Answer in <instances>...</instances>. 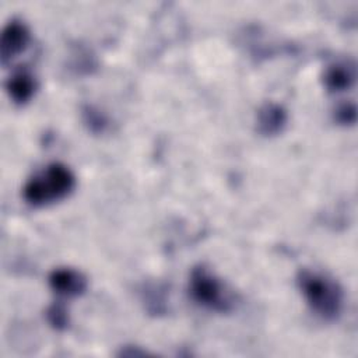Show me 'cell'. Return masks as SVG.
I'll list each match as a JSON object with an SVG mask.
<instances>
[{"instance_id": "ba28073f", "label": "cell", "mask_w": 358, "mask_h": 358, "mask_svg": "<svg viewBox=\"0 0 358 358\" xmlns=\"http://www.w3.org/2000/svg\"><path fill=\"white\" fill-rule=\"evenodd\" d=\"M355 80V69L348 63H336L324 71V87L330 92H340L348 90Z\"/></svg>"}, {"instance_id": "30bf717a", "label": "cell", "mask_w": 358, "mask_h": 358, "mask_svg": "<svg viewBox=\"0 0 358 358\" xmlns=\"http://www.w3.org/2000/svg\"><path fill=\"white\" fill-rule=\"evenodd\" d=\"M84 119L92 131H103V129L108 124L105 116L99 110H95L91 106H87L84 109Z\"/></svg>"}, {"instance_id": "5b68a950", "label": "cell", "mask_w": 358, "mask_h": 358, "mask_svg": "<svg viewBox=\"0 0 358 358\" xmlns=\"http://www.w3.org/2000/svg\"><path fill=\"white\" fill-rule=\"evenodd\" d=\"M50 288L62 296H78L87 289V278L73 268H56L49 275Z\"/></svg>"}, {"instance_id": "3957f363", "label": "cell", "mask_w": 358, "mask_h": 358, "mask_svg": "<svg viewBox=\"0 0 358 358\" xmlns=\"http://www.w3.org/2000/svg\"><path fill=\"white\" fill-rule=\"evenodd\" d=\"M189 289L192 298L210 310L227 313L234 308V301L224 284L204 266L192 270Z\"/></svg>"}, {"instance_id": "8fae6325", "label": "cell", "mask_w": 358, "mask_h": 358, "mask_svg": "<svg viewBox=\"0 0 358 358\" xmlns=\"http://www.w3.org/2000/svg\"><path fill=\"white\" fill-rule=\"evenodd\" d=\"M355 105L354 103H343L336 109V119L343 124H351L355 122Z\"/></svg>"}, {"instance_id": "277c9868", "label": "cell", "mask_w": 358, "mask_h": 358, "mask_svg": "<svg viewBox=\"0 0 358 358\" xmlns=\"http://www.w3.org/2000/svg\"><path fill=\"white\" fill-rule=\"evenodd\" d=\"M28 42H29V31L25 27V24L17 20L10 21L4 27L1 34V42H0L1 62L6 63L7 60L24 52Z\"/></svg>"}, {"instance_id": "52a82bcc", "label": "cell", "mask_w": 358, "mask_h": 358, "mask_svg": "<svg viewBox=\"0 0 358 358\" xmlns=\"http://www.w3.org/2000/svg\"><path fill=\"white\" fill-rule=\"evenodd\" d=\"M287 123V112L275 103H266L257 112V130L264 136L282 131Z\"/></svg>"}, {"instance_id": "6da1fadb", "label": "cell", "mask_w": 358, "mask_h": 358, "mask_svg": "<svg viewBox=\"0 0 358 358\" xmlns=\"http://www.w3.org/2000/svg\"><path fill=\"white\" fill-rule=\"evenodd\" d=\"M74 186L73 172L66 165L53 162L25 183L22 194L28 204L42 207L64 199L73 192Z\"/></svg>"}, {"instance_id": "9c48e42d", "label": "cell", "mask_w": 358, "mask_h": 358, "mask_svg": "<svg viewBox=\"0 0 358 358\" xmlns=\"http://www.w3.org/2000/svg\"><path fill=\"white\" fill-rule=\"evenodd\" d=\"M46 317L49 323L57 330H64L69 326V315L62 305H52L46 312Z\"/></svg>"}, {"instance_id": "7a4b0ae2", "label": "cell", "mask_w": 358, "mask_h": 358, "mask_svg": "<svg viewBox=\"0 0 358 358\" xmlns=\"http://www.w3.org/2000/svg\"><path fill=\"white\" fill-rule=\"evenodd\" d=\"M298 287L309 308L324 320H334L343 309V291L338 284L310 270H301Z\"/></svg>"}, {"instance_id": "8992f818", "label": "cell", "mask_w": 358, "mask_h": 358, "mask_svg": "<svg viewBox=\"0 0 358 358\" xmlns=\"http://www.w3.org/2000/svg\"><path fill=\"white\" fill-rule=\"evenodd\" d=\"M6 88L10 98L17 105H24L34 96L36 90V81L29 71L20 70L7 80Z\"/></svg>"}]
</instances>
